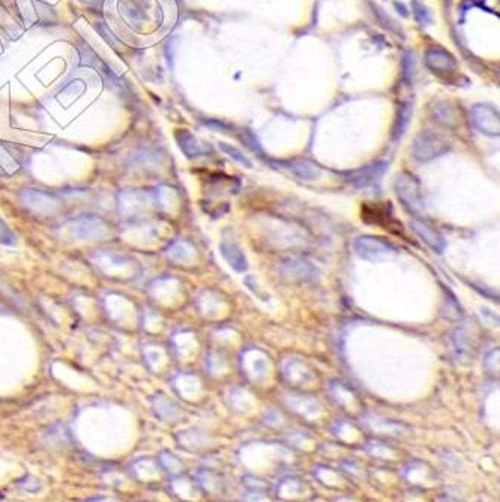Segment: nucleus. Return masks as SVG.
Masks as SVG:
<instances>
[{
  "mask_svg": "<svg viewBox=\"0 0 500 502\" xmlns=\"http://www.w3.org/2000/svg\"><path fill=\"white\" fill-rule=\"evenodd\" d=\"M394 190L397 198L402 200L403 206L410 214H413L416 219L425 215V202L421 184L413 175L406 172L398 173L394 181Z\"/></svg>",
  "mask_w": 500,
  "mask_h": 502,
  "instance_id": "1",
  "label": "nucleus"
},
{
  "mask_svg": "<svg viewBox=\"0 0 500 502\" xmlns=\"http://www.w3.org/2000/svg\"><path fill=\"white\" fill-rule=\"evenodd\" d=\"M449 149H451V143L446 137L433 131H424L415 139L412 152L419 163H427L439 158Z\"/></svg>",
  "mask_w": 500,
  "mask_h": 502,
  "instance_id": "2",
  "label": "nucleus"
},
{
  "mask_svg": "<svg viewBox=\"0 0 500 502\" xmlns=\"http://www.w3.org/2000/svg\"><path fill=\"white\" fill-rule=\"evenodd\" d=\"M353 249L359 258L369 262H380L389 258H394V256L398 253L397 247H394L391 242L372 235L358 236L353 242Z\"/></svg>",
  "mask_w": 500,
  "mask_h": 502,
  "instance_id": "3",
  "label": "nucleus"
},
{
  "mask_svg": "<svg viewBox=\"0 0 500 502\" xmlns=\"http://www.w3.org/2000/svg\"><path fill=\"white\" fill-rule=\"evenodd\" d=\"M472 121L479 133L488 137H499L500 117L497 108L487 104H476L472 108Z\"/></svg>",
  "mask_w": 500,
  "mask_h": 502,
  "instance_id": "4",
  "label": "nucleus"
},
{
  "mask_svg": "<svg viewBox=\"0 0 500 502\" xmlns=\"http://www.w3.org/2000/svg\"><path fill=\"white\" fill-rule=\"evenodd\" d=\"M427 68L437 75H453L458 70L455 57L440 47L428 48L424 56Z\"/></svg>",
  "mask_w": 500,
  "mask_h": 502,
  "instance_id": "5",
  "label": "nucleus"
},
{
  "mask_svg": "<svg viewBox=\"0 0 500 502\" xmlns=\"http://www.w3.org/2000/svg\"><path fill=\"white\" fill-rule=\"evenodd\" d=\"M107 228L108 226L101 219H95V216H83L71 223V230L77 238L89 241L103 238L107 233Z\"/></svg>",
  "mask_w": 500,
  "mask_h": 502,
  "instance_id": "6",
  "label": "nucleus"
},
{
  "mask_svg": "<svg viewBox=\"0 0 500 502\" xmlns=\"http://www.w3.org/2000/svg\"><path fill=\"white\" fill-rule=\"evenodd\" d=\"M410 228L421 238L429 249L436 253H442L446 247L443 236L440 235L432 224L427 223L424 219H413L410 221Z\"/></svg>",
  "mask_w": 500,
  "mask_h": 502,
  "instance_id": "7",
  "label": "nucleus"
},
{
  "mask_svg": "<svg viewBox=\"0 0 500 502\" xmlns=\"http://www.w3.org/2000/svg\"><path fill=\"white\" fill-rule=\"evenodd\" d=\"M386 167H388V163L378 161V163H374L372 165L362 167V169H359V170L350 172L348 173V182H352L355 186H359V189L372 185L373 182H376L380 178V176L385 173Z\"/></svg>",
  "mask_w": 500,
  "mask_h": 502,
  "instance_id": "8",
  "label": "nucleus"
},
{
  "mask_svg": "<svg viewBox=\"0 0 500 502\" xmlns=\"http://www.w3.org/2000/svg\"><path fill=\"white\" fill-rule=\"evenodd\" d=\"M22 199L29 208L43 214L53 212L59 203L54 195L38 190H24L22 194Z\"/></svg>",
  "mask_w": 500,
  "mask_h": 502,
  "instance_id": "9",
  "label": "nucleus"
},
{
  "mask_svg": "<svg viewBox=\"0 0 500 502\" xmlns=\"http://www.w3.org/2000/svg\"><path fill=\"white\" fill-rule=\"evenodd\" d=\"M176 140L181 146L182 152L188 156V158H197V156L206 155L209 152H212L211 146L200 142L194 134L189 133L188 130H181L176 133Z\"/></svg>",
  "mask_w": 500,
  "mask_h": 502,
  "instance_id": "10",
  "label": "nucleus"
},
{
  "mask_svg": "<svg viewBox=\"0 0 500 502\" xmlns=\"http://www.w3.org/2000/svg\"><path fill=\"white\" fill-rule=\"evenodd\" d=\"M283 270L288 277L297 280H311L316 274V268L313 265L302 259H287L283 262Z\"/></svg>",
  "mask_w": 500,
  "mask_h": 502,
  "instance_id": "11",
  "label": "nucleus"
},
{
  "mask_svg": "<svg viewBox=\"0 0 500 502\" xmlns=\"http://www.w3.org/2000/svg\"><path fill=\"white\" fill-rule=\"evenodd\" d=\"M221 250L223 258L226 259V262L232 267L235 271L237 272H244L248 270V260L245 258V254L242 253V250L237 247L235 244H221Z\"/></svg>",
  "mask_w": 500,
  "mask_h": 502,
  "instance_id": "12",
  "label": "nucleus"
},
{
  "mask_svg": "<svg viewBox=\"0 0 500 502\" xmlns=\"http://www.w3.org/2000/svg\"><path fill=\"white\" fill-rule=\"evenodd\" d=\"M284 165H286V169H288L293 175H296L297 178L305 179V181H313V179H317L320 176L318 167L308 160L286 161Z\"/></svg>",
  "mask_w": 500,
  "mask_h": 502,
  "instance_id": "13",
  "label": "nucleus"
},
{
  "mask_svg": "<svg viewBox=\"0 0 500 502\" xmlns=\"http://www.w3.org/2000/svg\"><path fill=\"white\" fill-rule=\"evenodd\" d=\"M410 116H412V107L409 104H399L397 112V121L394 126V140L402 139L403 134L407 130V125L410 122Z\"/></svg>",
  "mask_w": 500,
  "mask_h": 502,
  "instance_id": "14",
  "label": "nucleus"
},
{
  "mask_svg": "<svg viewBox=\"0 0 500 502\" xmlns=\"http://www.w3.org/2000/svg\"><path fill=\"white\" fill-rule=\"evenodd\" d=\"M412 11H413V15H415V20L418 24H421V26L432 24V15H429L428 9L422 3H419L418 0H412Z\"/></svg>",
  "mask_w": 500,
  "mask_h": 502,
  "instance_id": "15",
  "label": "nucleus"
},
{
  "mask_svg": "<svg viewBox=\"0 0 500 502\" xmlns=\"http://www.w3.org/2000/svg\"><path fill=\"white\" fill-rule=\"evenodd\" d=\"M219 147H221V151H224L230 156V158H233L239 164H242L245 167H251V161H249L241 151L236 149L235 146H230L227 143H219Z\"/></svg>",
  "mask_w": 500,
  "mask_h": 502,
  "instance_id": "16",
  "label": "nucleus"
},
{
  "mask_svg": "<svg viewBox=\"0 0 500 502\" xmlns=\"http://www.w3.org/2000/svg\"><path fill=\"white\" fill-rule=\"evenodd\" d=\"M436 117H437V121L443 122L446 125H453L458 121L455 112L451 107H448L446 104H442V107H436Z\"/></svg>",
  "mask_w": 500,
  "mask_h": 502,
  "instance_id": "17",
  "label": "nucleus"
},
{
  "mask_svg": "<svg viewBox=\"0 0 500 502\" xmlns=\"http://www.w3.org/2000/svg\"><path fill=\"white\" fill-rule=\"evenodd\" d=\"M0 242L6 245H13L15 242L14 233L9 230V228L2 220H0Z\"/></svg>",
  "mask_w": 500,
  "mask_h": 502,
  "instance_id": "18",
  "label": "nucleus"
},
{
  "mask_svg": "<svg viewBox=\"0 0 500 502\" xmlns=\"http://www.w3.org/2000/svg\"><path fill=\"white\" fill-rule=\"evenodd\" d=\"M96 31L99 32V34H101V36L105 39V41L108 43V44H112V45H117V39H116V36L112 34V31H108V27L101 22V23H98L96 26Z\"/></svg>",
  "mask_w": 500,
  "mask_h": 502,
  "instance_id": "19",
  "label": "nucleus"
},
{
  "mask_svg": "<svg viewBox=\"0 0 500 502\" xmlns=\"http://www.w3.org/2000/svg\"><path fill=\"white\" fill-rule=\"evenodd\" d=\"M242 137V140L247 143V146L249 147V149H253V151H258L260 152V146H258V143L256 142V139H254V135L251 134V133H248V131H244V134L241 135Z\"/></svg>",
  "mask_w": 500,
  "mask_h": 502,
  "instance_id": "20",
  "label": "nucleus"
},
{
  "mask_svg": "<svg viewBox=\"0 0 500 502\" xmlns=\"http://www.w3.org/2000/svg\"><path fill=\"white\" fill-rule=\"evenodd\" d=\"M80 2L84 3L86 6H92V8H101L104 0H80Z\"/></svg>",
  "mask_w": 500,
  "mask_h": 502,
  "instance_id": "21",
  "label": "nucleus"
}]
</instances>
